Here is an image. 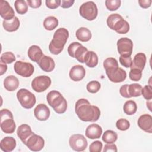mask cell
Wrapping results in <instances>:
<instances>
[{
  "label": "cell",
  "mask_w": 152,
  "mask_h": 152,
  "mask_svg": "<svg viewBox=\"0 0 152 152\" xmlns=\"http://www.w3.org/2000/svg\"><path fill=\"white\" fill-rule=\"evenodd\" d=\"M86 75V69L83 66L76 65L73 66L69 72V78L74 81H79L83 80Z\"/></svg>",
  "instance_id": "cell-17"
},
{
  "label": "cell",
  "mask_w": 152,
  "mask_h": 152,
  "mask_svg": "<svg viewBox=\"0 0 152 152\" xmlns=\"http://www.w3.org/2000/svg\"><path fill=\"white\" fill-rule=\"evenodd\" d=\"M74 0H62L61 7L63 8H68L74 4Z\"/></svg>",
  "instance_id": "cell-48"
},
{
  "label": "cell",
  "mask_w": 152,
  "mask_h": 152,
  "mask_svg": "<svg viewBox=\"0 0 152 152\" xmlns=\"http://www.w3.org/2000/svg\"><path fill=\"white\" fill-rule=\"evenodd\" d=\"M75 112L78 118L84 122H96L100 116L99 108L91 105L86 99H78L75 104Z\"/></svg>",
  "instance_id": "cell-1"
},
{
  "label": "cell",
  "mask_w": 152,
  "mask_h": 152,
  "mask_svg": "<svg viewBox=\"0 0 152 152\" xmlns=\"http://www.w3.org/2000/svg\"><path fill=\"white\" fill-rule=\"evenodd\" d=\"M46 100L55 112L62 114L67 109V102L62 94L57 90H52L46 96Z\"/></svg>",
  "instance_id": "cell-3"
},
{
  "label": "cell",
  "mask_w": 152,
  "mask_h": 152,
  "mask_svg": "<svg viewBox=\"0 0 152 152\" xmlns=\"http://www.w3.org/2000/svg\"><path fill=\"white\" fill-rule=\"evenodd\" d=\"M119 62L125 68H130L132 60L131 56L121 55L119 57Z\"/></svg>",
  "instance_id": "cell-41"
},
{
  "label": "cell",
  "mask_w": 152,
  "mask_h": 152,
  "mask_svg": "<svg viewBox=\"0 0 152 152\" xmlns=\"http://www.w3.org/2000/svg\"><path fill=\"white\" fill-rule=\"evenodd\" d=\"M120 94L125 98H131L128 91V84H124L120 87Z\"/></svg>",
  "instance_id": "cell-45"
},
{
  "label": "cell",
  "mask_w": 152,
  "mask_h": 152,
  "mask_svg": "<svg viewBox=\"0 0 152 152\" xmlns=\"http://www.w3.org/2000/svg\"><path fill=\"white\" fill-rule=\"evenodd\" d=\"M101 87L100 83L97 81H90L86 86L87 90L91 93H96L100 90Z\"/></svg>",
  "instance_id": "cell-36"
},
{
  "label": "cell",
  "mask_w": 152,
  "mask_h": 152,
  "mask_svg": "<svg viewBox=\"0 0 152 152\" xmlns=\"http://www.w3.org/2000/svg\"><path fill=\"white\" fill-rule=\"evenodd\" d=\"M51 84V79L47 75H40L35 77L31 81V88L37 93L47 90Z\"/></svg>",
  "instance_id": "cell-9"
},
{
  "label": "cell",
  "mask_w": 152,
  "mask_h": 152,
  "mask_svg": "<svg viewBox=\"0 0 152 152\" xmlns=\"http://www.w3.org/2000/svg\"><path fill=\"white\" fill-rule=\"evenodd\" d=\"M102 134V127L96 124L89 125L86 129V135L90 139H97L101 137Z\"/></svg>",
  "instance_id": "cell-20"
},
{
  "label": "cell",
  "mask_w": 152,
  "mask_h": 152,
  "mask_svg": "<svg viewBox=\"0 0 152 152\" xmlns=\"http://www.w3.org/2000/svg\"><path fill=\"white\" fill-rule=\"evenodd\" d=\"M34 133L32 131L31 127L28 125L25 124L20 125L17 130V136L24 144H26L27 140Z\"/></svg>",
  "instance_id": "cell-18"
},
{
  "label": "cell",
  "mask_w": 152,
  "mask_h": 152,
  "mask_svg": "<svg viewBox=\"0 0 152 152\" xmlns=\"http://www.w3.org/2000/svg\"><path fill=\"white\" fill-rule=\"evenodd\" d=\"M116 128L121 131H126L130 127V122L126 119L121 118L116 121Z\"/></svg>",
  "instance_id": "cell-38"
},
{
  "label": "cell",
  "mask_w": 152,
  "mask_h": 152,
  "mask_svg": "<svg viewBox=\"0 0 152 152\" xmlns=\"http://www.w3.org/2000/svg\"><path fill=\"white\" fill-rule=\"evenodd\" d=\"M121 1L120 0H106L105 5L107 9L109 11H113L117 10L121 6Z\"/></svg>",
  "instance_id": "cell-37"
},
{
  "label": "cell",
  "mask_w": 152,
  "mask_h": 152,
  "mask_svg": "<svg viewBox=\"0 0 152 152\" xmlns=\"http://www.w3.org/2000/svg\"><path fill=\"white\" fill-rule=\"evenodd\" d=\"M37 64L43 71L48 72L52 71L55 67L54 60L51 57L46 55H43Z\"/></svg>",
  "instance_id": "cell-19"
},
{
  "label": "cell",
  "mask_w": 152,
  "mask_h": 152,
  "mask_svg": "<svg viewBox=\"0 0 152 152\" xmlns=\"http://www.w3.org/2000/svg\"><path fill=\"white\" fill-rule=\"evenodd\" d=\"M7 70V64H5L2 62H0V75H2L4 73L6 72Z\"/></svg>",
  "instance_id": "cell-50"
},
{
  "label": "cell",
  "mask_w": 152,
  "mask_h": 152,
  "mask_svg": "<svg viewBox=\"0 0 152 152\" xmlns=\"http://www.w3.org/2000/svg\"><path fill=\"white\" fill-rule=\"evenodd\" d=\"M102 138L106 143H113L118 139V134L114 131L107 130L103 133Z\"/></svg>",
  "instance_id": "cell-30"
},
{
  "label": "cell",
  "mask_w": 152,
  "mask_h": 152,
  "mask_svg": "<svg viewBox=\"0 0 152 152\" xmlns=\"http://www.w3.org/2000/svg\"><path fill=\"white\" fill-rule=\"evenodd\" d=\"M118 151L117 147L114 143H107L103 147V152H116Z\"/></svg>",
  "instance_id": "cell-46"
},
{
  "label": "cell",
  "mask_w": 152,
  "mask_h": 152,
  "mask_svg": "<svg viewBox=\"0 0 152 152\" xmlns=\"http://www.w3.org/2000/svg\"><path fill=\"white\" fill-rule=\"evenodd\" d=\"M44 28L49 31L54 30L58 26V20L54 16H49L43 21Z\"/></svg>",
  "instance_id": "cell-28"
},
{
  "label": "cell",
  "mask_w": 152,
  "mask_h": 152,
  "mask_svg": "<svg viewBox=\"0 0 152 152\" xmlns=\"http://www.w3.org/2000/svg\"><path fill=\"white\" fill-rule=\"evenodd\" d=\"M129 77L132 81H138L142 77V71L137 68H131Z\"/></svg>",
  "instance_id": "cell-39"
},
{
  "label": "cell",
  "mask_w": 152,
  "mask_h": 152,
  "mask_svg": "<svg viewBox=\"0 0 152 152\" xmlns=\"http://www.w3.org/2000/svg\"><path fill=\"white\" fill-rule=\"evenodd\" d=\"M28 5L32 8H37L41 6V0H27V1Z\"/></svg>",
  "instance_id": "cell-47"
},
{
  "label": "cell",
  "mask_w": 152,
  "mask_h": 152,
  "mask_svg": "<svg viewBox=\"0 0 152 152\" xmlns=\"http://www.w3.org/2000/svg\"><path fill=\"white\" fill-rule=\"evenodd\" d=\"M46 6L50 9H56L61 4V0H46L45 1Z\"/></svg>",
  "instance_id": "cell-44"
},
{
  "label": "cell",
  "mask_w": 152,
  "mask_h": 152,
  "mask_svg": "<svg viewBox=\"0 0 152 152\" xmlns=\"http://www.w3.org/2000/svg\"><path fill=\"white\" fill-rule=\"evenodd\" d=\"M140 128L144 131L151 134L152 132V116L149 114L141 115L137 122Z\"/></svg>",
  "instance_id": "cell-16"
},
{
  "label": "cell",
  "mask_w": 152,
  "mask_h": 152,
  "mask_svg": "<svg viewBox=\"0 0 152 152\" xmlns=\"http://www.w3.org/2000/svg\"><path fill=\"white\" fill-rule=\"evenodd\" d=\"M146 56L144 53H137L133 59L131 68H137L142 71L146 64Z\"/></svg>",
  "instance_id": "cell-22"
},
{
  "label": "cell",
  "mask_w": 152,
  "mask_h": 152,
  "mask_svg": "<svg viewBox=\"0 0 152 152\" xmlns=\"http://www.w3.org/2000/svg\"><path fill=\"white\" fill-rule=\"evenodd\" d=\"M69 37V31L64 27L57 29L53 34V39L49 45V50L52 54L58 55L64 49Z\"/></svg>",
  "instance_id": "cell-2"
},
{
  "label": "cell",
  "mask_w": 152,
  "mask_h": 152,
  "mask_svg": "<svg viewBox=\"0 0 152 152\" xmlns=\"http://www.w3.org/2000/svg\"><path fill=\"white\" fill-rule=\"evenodd\" d=\"M107 25L119 34H126L129 30V24L119 14H112L107 18Z\"/></svg>",
  "instance_id": "cell-4"
},
{
  "label": "cell",
  "mask_w": 152,
  "mask_h": 152,
  "mask_svg": "<svg viewBox=\"0 0 152 152\" xmlns=\"http://www.w3.org/2000/svg\"><path fill=\"white\" fill-rule=\"evenodd\" d=\"M152 1L151 0H139L138 4L142 8H149L151 5Z\"/></svg>",
  "instance_id": "cell-49"
},
{
  "label": "cell",
  "mask_w": 152,
  "mask_h": 152,
  "mask_svg": "<svg viewBox=\"0 0 152 152\" xmlns=\"http://www.w3.org/2000/svg\"><path fill=\"white\" fill-rule=\"evenodd\" d=\"M16 147V140L12 137H5L0 142L1 149L4 152H11Z\"/></svg>",
  "instance_id": "cell-21"
},
{
  "label": "cell",
  "mask_w": 152,
  "mask_h": 152,
  "mask_svg": "<svg viewBox=\"0 0 152 152\" xmlns=\"http://www.w3.org/2000/svg\"><path fill=\"white\" fill-rule=\"evenodd\" d=\"M142 86L138 83H133L128 85L129 94L132 97H138L141 95Z\"/></svg>",
  "instance_id": "cell-32"
},
{
  "label": "cell",
  "mask_w": 152,
  "mask_h": 152,
  "mask_svg": "<svg viewBox=\"0 0 152 152\" xmlns=\"http://www.w3.org/2000/svg\"><path fill=\"white\" fill-rule=\"evenodd\" d=\"M141 94L147 100L152 99V87L151 85H146L141 90Z\"/></svg>",
  "instance_id": "cell-40"
},
{
  "label": "cell",
  "mask_w": 152,
  "mask_h": 152,
  "mask_svg": "<svg viewBox=\"0 0 152 152\" xmlns=\"http://www.w3.org/2000/svg\"><path fill=\"white\" fill-rule=\"evenodd\" d=\"M17 97L22 107L29 109L32 108L36 102L33 93L26 88H21L17 93Z\"/></svg>",
  "instance_id": "cell-6"
},
{
  "label": "cell",
  "mask_w": 152,
  "mask_h": 152,
  "mask_svg": "<svg viewBox=\"0 0 152 152\" xmlns=\"http://www.w3.org/2000/svg\"><path fill=\"white\" fill-rule=\"evenodd\" d=\"M70 147L76 151H84L88 145V142L86 137L82 134H74L69 139Z\"/></svg>",
  "instance_id": "cell-8"
},
{
  "label": "cell",
  "mask_w": 152,
  "mask_h": 152,
  "mask_svg": "<svg viewBox=\"0 0 152 152\" xmlns=\"http://www.w3.org/2000/svg\"><path fill=\"white\" fill-rule=\"evenodd\" d=\"M88 51V49L81 45L77 49L74 54V58L81 63H84L85 56Z\"/></svg>",
  "instance_id": "cell-33"
},
{
  "label": "cell",
  "mask_w": 152,
  "mask_h": 152,
  "mask_svg": "<svg viewBox=\"0 0 152 152\" xmlns=\"http://www.w3.org/2000/svg\"><path fill=\"white\" fill-rule=\"evenodd\" d=\"M16 59L15 56L11 52H6L3 53L1 56V61L5 64H11Z\"/></svg>",
  "instance_id": "cell-35"
},
{
  "label": "cell",
  "mask_w": 152,
  "mask_h": 152,
  "mask_svg": "<svg viewBox=\"0 0 152 152\" xmlns=\"http://www.w3.org/2000/svg\"><path fill=\"white\" fill-rule=\"evenodd\" d=\"M0 15L4 20L7 21L10 20L15 17L14 11L8 1H0Z\"/></svg>",
  "instance_id": "cell-14"
},
{
  "label": "cell",
  "mask_w": 152,
  "mask_h": 152,
  "mask_svg": "<svg viewBox=\"0 0 152 152\" xmlns=\"http://www.w3.org/2000/svg\"><path fill=\"white\" fill-rule=\"evenodd\" d=\"M123 110L125 114L132 115L135 114L137 110V105L134 100H128L124 103Z\"/></svg>",
  "instance_id": "cell-29"
},
{
  "label": "cell",
  "mask_w": 152,
  "mask_h": 152,
  "mask_svg": "<svg viewBox=\"0 0 152 152\" xmlns=\"http://www.w3.org/2000/svg\"><path fill=\"white\" fill-rule=\"evenodd\" d=\"M25 145L32 151H39L44 147L45 140L34 133L27 140Z\"/></svg>",
  "instance_id": "cell-12"
},
{
  "label": "cell",
  "mask_w": 152,
  "mask_h": 152,
  "mask_svg": "<svg viewBox=\"0 0 152 152\" xmlns=\"http://www.w3.org/2000/svg\"><path fill=\"white\" fill-rule=\"evenodd\" d=\"M20 24L19 19L17 17L10 20H4L2 22L4 28L8 32H13L17 30L20 27Z\"/></svg>",
  "instance_id": "cell-26"
},
{
  "label": "cell",
  "mask_w": 152,
  "mask_h": 152,
  "mask_svg": "<svg viewBox=\"0 0 152 152\" xmlns=\"http://www.w3.org/2000/svg\"><path fill=\"white\" fill-rule=\"evenodd\" d=\"M27 55L32 61L37 63L44 55L41 48L37 45L31 46L28 50Z\"/></svg>",
  "instance_id": "cell-24"
},
{
  "label": "cell",
  "mask_w": 152,
  "mask_h": 152,
  "mask_svg": "<svg viewBox=\"0 0 152 152\" xmlns=\"http://www.w3.org/2000/svg\"><path fill=\"white\" fill-rule=\"evenodd\" d=\"M75 36L77 39L83 42H86L89 41L92 37L91 31L84 27H81L78 28L76 31Z\"/></svg>",
  "instance_id": "cell-25"
},
{
  "label": "cell",
  "mask_w": 152,
  "mask_h": 152,
  "mask_svg": "<svg viewBox=\"0 0 152 152\" xmlns=\"http://www.w3.org/2000/svg\"><path fill=\"white\" fill-rule=\"evenodd\" d=\"M117 49L121 55L131 56L132 53V41L127 37H122L117 41Z\"/></svg>",
  "instance_id": "cell-11"
},
{
  "label": "cell",
  "mask_w": 152,
  "mask_h": 152,
  "mask_svg": "<svg viewBox=\"0 0 152 152\" xmlns=\"http://www.w3.org/2000/svg\"><path fill=\"white\" fill-rule=\"evenodd\" d=\"M103 67L105 71H108L118 68V61L113 58H107L103 61Z\"/></svg>",
  "instance_id": "cell-34"
},
{
  "label": "cell",
  "mask_w": 152,
  "mask_h": 152,
  "mask_svg": "<svg viewBox=\"0 0 152 152\" xmlns=\"http://www.w3.org/2000/svg\"><path fill=\"white\" fill-rule=\"evenodd\" d=\"M106 74L109 80L113 83H121L126 78V72L121 68L106 71Z\"/></svg>",
  "instance_id": "cell-13"
},
{
  "label": "cell",
  "mask_w": 152,
  "mask_h": 152,
  "mask_svg": "<svg viewBox=\"0 0 152 152\" xmlns=\"http://www.w3.org/2000/svg\"><path fill=\"white\" fill-rule=\"evenodd\" d=\"M19 80L14 75L7 76L4 81V88L8 91H13L17 90L19 86Z\"/></svg>",
  "instance_id": "cell-23"
},
{
  "label": "cell",
  "mask_w": 152,
  "mask_h": 152,
  "mask_svg": "<svg viewBox=\"0 0 152 152\" xmlns=\"http://www.w3.org/2000/svg\"><path fill=\"white\" fill-rule=\"evenodd\" d=\"M86 65L90 68H94L98 64L97 55L93 51H88L84 59Z\"/></svg>",
  "instance_id": "cell-27"
},
{
  "label": "cell",
  "mask_w": 152,
  "mask_h": 152,
  "mask_svg": "<svg viewBox=\"0 0 152 152\" xmlns=\"http://www.w3.org/2000/svg\"><path fill=\"white\" fill-rule=\"evenodd\" d=\"M15 72L19 75L23 77H29L34 73V66L29 62L17 61L14 65Z\"/></svg>",
  "instance_id": "cell-10"
},
{
  "label": "cell",
  "mask_w": 152,
  "mask_h": 152,
  "mask_svg": "<svg viewBox=\"0 0 152 152\" xmlns=\"http://www.w3.org/2000/svg\"><path fill=\"white\" fill-rule=\"evenodd\" d=\"M79 12L84 18L88 21H93L97 16L98 9L94 2L87 1L81 5L79 8Z\"/></svg>",
  "instance_id": "cell-7"
},
{
  "label": "cell",
  "mask_w": 152,
  "mask_h": 152,
  "mask_svg": "<svg viewBox=\"0 0 152 152\" xmlns=\"http://www.w3.org/2000/svg\"><path fill=\"white\" fill-rule=\"evenodd\" d=\"M0 126L1 130L5 134L13 133L16 128L12 112L7 109H3L0 112Z\"/></svg>",
  "instance_id": "cell-5"
},
{
  "label": "cell",
  "mask_w": 152,
  "mask_h": 152,
  "mask_svg": "<svg viewBox=\"0 0 152 152\" xmlns=\"http://www.w3.org/2000/svg\"><path fill=\"white\" fill-rule=\"evenodd\" d=\"M81 45V44L77 42H74L71 43L68 48V53L69 55L72 58H74V54L77 49Z\"/></svg>",
  "instance_id": "cell-43"
},
{
  "label": "cell",
  "mask_w": 152,
  "mask_h": 152,
  "mask_svg": "<svg viewBox=\"0 0 152 152\" xmlns=\"http://www.w3.org/2000/svg\"><path fill=\"white\" fill-rule=\"evenodd\" d=\"M102 148V142H101L100 141H95L90 145L89 151L90 152H100Z\"/></svg>",
  "instance_id": "cell-42"
},
{
  "label": "cell",
  "mask_w": 152,
  "mask_h": 152,
  "mask_svg": "<svg viewBox=\"0 0 152 152\" xmlns=\"http://www.w3.org/2000/svg\"><path fill=\"white\" fill-rule=\"evenodd\" d=\"M14 7L17 12L19 14H24L28 11V5L24 0H16L14 2Z\"/></svg>",
  "instance_id": "cell-31"
},
{
  "label": "cell",
  "mask_w": 152,
  "mask_h": 152,
  "mask_svg": "<svg viewBox=\"0 0 152 152\" xmlns=\"http://www.w3.org/2000/svg\"><path fill=\"white\" fill-rule=\"evenodd\" d=\"M34 115L37 120L45 121L49 119L50 112L48 107L43 103L39 104L34 109Z\"/></svg>",
  "instance_id": "cell-15"
}]
</instances>
